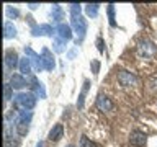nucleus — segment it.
Here are the masks:
<instances>
[{"instance_id": "nucleus-16", "label": "nucleus", "mask_w": 157, "mask_h": 147, "mask_svg": "<svg viewBox=\"0 0 157 147\" xmlns=\"http://www.w3.org/2000/svg\"><path fill=\"white\" fill-rule=\"evenodd\" d=\"M20 72H21V75H29L31 74V61L28 57L20 61Z\"/></svg>"}, {"instance_id": "nucleus-22", "label": "nucleus", "mask_w": 157, "mask_h": 147, "mask_svg": "<svg viewBox=\"0 0 157 147\" xmlns=\"http://www.w3.org/2000/svg\"><path fill=\"white\" fill-rule=\"evenodd\" d=\"M71 15L72 17H80V5L78 3H71Z\"/></svg>"}, {"instance_id": "nucleus-3", "label": "nucleus", "mask_w": 157, "mask_h": 147, "mask_svg": "<svg viewBox=\"0 0 157 147\" xmlns=\"http://www.w3.org/2000/svg\"><path fill=\"white\" fill-rule=\"evenodd\" d=\"M71 24H72L74 31L77 33L78 41H82L83 36H85V31H87V21H85V20H83L82 17H72ZM78 41H77V43H78Z\"/></svg>"}, {"instance_id": "nucleus-28", "label": "nucleus", "mask_w": 157, "mask_h": 147, "mask_svg": "<svg viewBox=\"0 0 157 147\" xmlns=\"http://www.w3.org/2000/svg\"><path fill=\"white\" fill-rule=\"evenodd\" d=\"M97 47H98V51H100V52H103V39L101 38L97 39Z\"/></svg>"}, {"instance_id": "nucleus-4", "label": "nucleus", "mask_w": 157, "mask_h": 147, "mask_svg": "<svg viewBox=\"0 0 157 147\" xmlns=\"http://www.w3.org/2000/svg\"><path fill=\"white\" fill-rule=\"evenodd\" d=\"M25 54H26V57L29 59V61H31V66H33L34 69H36L38 72L44 69V67H43V59H41V56L34 52V51H33V49L29 47V46L25 47Z\"/></svg>"}, {"instance_id": "nucleus-23", "label": "nucleus", "mask_w": 157, "mask_h": 147, "mask_svg": "<svg viewBox=\"0 0 157 147\" xmlns=\"http://www.w3.org/2000/svg\"><path fill=\"white\" fill-rule=\"evenodd\" d=\"M108 17H110V24L115 26V5H108Z\"/></svg>"}, {"instance_id": "nucleus-2", "label": "nucleus", "mask_w": 157, "mask_h": 147, "mask_svg": "<svg viewBox=\"0 0 157 147\" xmlns=\"http://www.w3.org/2000/svg\"><path fill=\"white\" fill-rule=\"evenodd\" d=\"M137 51H139V54L144 56V57H154L157 54V49L154 46V43L149 41V39H142V41H139V44H137Z\"/></svg>"}, {"instance_id": "nucleus-9", "label": "nucleus", "mask_w": 157, "mask_h": 147, "mask_svg": "<svg viewBox=\"0 0 157 147\" xmlns=\"http://www.w3.org/2000/svg\"><path fill=\"white\" fill-rule=\"evenodd\" d=\"M10 85H12V88H15V90H21V88L26 87V78H25L21 74H13V75L10 77Z\"/></svg>"}, {"instance_id": "nucleus-1", "label": "nucleus", "mask_w": 157, "mask_h": 147, "mask_svg": "<svg viewBox=\"0 0 157 147\" xmlns=\"http://www.w3.org/2000/svg\"><path fill=\"white\" fill-rule=\"evenodd\" d=\"M13 101H15V106H17L18 110L29 111L34 108V105H36V96H34V93H18Z\"/></svg>"}, {"instance_id": "nucleus-14", "label": "nucleus", "mask_w": 157, "mask_h": 147, "mask_svg": "<svg viewBox=\"0 0 157 147\" xmlns=\"http://www.w3.org/2000/svg\"><path fill=\"white\" fill-rule=\"evenodd\" d=\"M3 36L7 39L17 36V28H15V24L12 21H5L3 23Z\"/></svg>"}, {"instance_id": "nucleus-5", "label": "nucleus", "mask_w": 157, "mask_h": 147, "mask_svg": "<svg viewBox=\"0 0 157 147\" xmlns=\"http://www.w3.org/2000/svg\"><path fill=\"white\" fill-rule=\"evenodd\" d=\"M118 82H120L123 87H132L137 83V78L128 70H120L118 72Z\"/></svg>"}, {"instance_id": "nucleus-29", "label": "nucleus", "mask_w": 157, "mask_h": 147, "mask_svg": "<svg viewBox=\"0 0 157 147\" xmlns=\"http://www.w3.org/2000/svg\"><path fill=\"white\" fill-rule=\"evenodd\" d=\"M28 7L31 8V10H36V8L39 7V5H38V3H28Z\"/></svg>"}, {"instance_id": "nucleus-31", "label": "nucleus", "mask_w": 157, "mask_h": 147, "mask_svg": "<svg viewBox=\"0 0 157 147\" xmlns=\"http://www.w3.org/2000/svg\"><path fill=\"white\" fill-rule=\"evenodd\" d=\"M67 147H75V145H67Z\"/></svg>"}, {"instance_id": "nucleus-13", "label": "nucleus", "mask_w": 157, "mask_h": 147, "mask_svg": "<svg viewBox=\"0 0 157 147\" xmlns=\"http://www.w3.org/2000/svg\"><path fill=\"white\" fill-rule=\"evenodd\" d=\"M62 134H64V126L62 124H56L51 131H49V141H52V142L61 141Z\"/></svg>"}, {"instance_id": "nucleus-12", "label": "nucleus", "mask_w": 157, "mask_h": 147, "mask_svg": "<svg viewBox=\"0 0 157 147\" xmlns=\"http://www.w3.org/2000/svg\"><path fill=\"white\" fill-rule=\"evenodd\" d=\"M5 66H7L8 69H15L17 66H20L18 54L15 51H7V54H5Z\"/></svg>"}, {"instance_id": "nucleus-26", "label": "nucleus", "mask_w": 157, "mask_h": 147, "mask_svg": "<svg viewBox=\"0 0 157 147\" xmlns=\"http://www.w3.org/2000/svg\"><path fill=\"white\" fill-rule=\"evenodd\" d=\"M98 70H100V61H92V72H93V75H97Z\"/></svg>"}, {"instance_id": "nucleus-18", "label": "nucleus", "mask_w": 157, "mask_h": 147, "mask_svg": "<svg viewBox=\"0 0 157 147\" xmlns=\"http://www.w3.org/2000/svg\"><path fill=\"white\" fill-rule=\"evenodd\" d=\"M98 7H100L98 3H88V5H85V13L88 15V17L95 18L98 15Z\"/></svg>"}, {"instance_id": "nucleus-25", "label": "nucleus", "mask_w": 157, "mask_h": 147, "mask_svg": "<svg viewBox=\"0 0 157 147\" xmlns=\"http://www.w3.org/2000/svg\"><path fill=\"white\" fill-rule=\"evenodd\" d=\"M147 85H149V90L151 92H155L157 90V75H152L149 78V82H147Z\"/></svg>"}, {"instance_id": "nucleus-6", "label": "nucleus", "mask_w": 157, "mask_h": 147, "mask_svg": "<svg viewBox=\"0 0 157 147\" xmlns=\"http://www.w3.org/2000/svg\"><path fill=\"white\" fill-rule=\"evenodd\" d=\"M41 59H43V67H44V70H52V69L56 67V61H54V57H52V52L49 51L48 47H43Z\"/></svg>"}, {"instance_id": "nucleus-21", "label": "nucleus", "mask_w": 157, "mask_h": 147, "mask_svg": "<svg viewBox=\"0 0 157 147\" xmlns=\"http://www.w3.org/2000/svg\"><path fill=\"white\" fill-rule=\"evenodd\" d=\"M12 85L10 83H5V87H3V96H5V101H8V100H12Z\"/></svg>"}, {"instance_id": "nucleus-7", "label": "nucleus", "mask_w": 157, "mask_h": 147, "mask_svg": "<svg viewBox=\"0 0 157 147\" xmlns=\"http://www.w3.org/2000/svg\"><path fill=\"white\" fill-rule=\"evenodd\" d=\"M31 34L33 36H54V29H52V26L51 24H38V26H34L33 29H31Z\"/></svg>"}, {"instance_id": "nucleus-15", "label": "nucleus", "mask_w": 157, "mask_h": 147, "mask_svg": "<svg viewBox=\"0 0 157 147\" xmlns=\"http://www.w3.org/2000/svg\"><path fill=\"white\" fill-rule=\"evenodd\" d=\"M17 132L18 136H26L29 131V121H23V119H17Z\"/></svg>"}, {"instance_id": "nucleus-8", "label": "nucleus", "mask_w": 157, "mask_h": 147, "mask_svg": "<svg viewBox=\"0 0 157 147\" xmlns=\"http://www.w3.org/2000/svg\"><path fill=\"white\" fill-rule=\"evenodd\" d=\"M56 34L59 38H62L64 41H69V39H72V28L69 26L66 23H59L57 24V29H56Z\"/></svg>"}, {"instance_id": "nucleus-17", "label": "nucleus", "mask_w": 157, "mask_h": 147, "mask_svg": "<svg viewBox=\"0 0 157 147\" xmlns=\"http://www.w3.org/2000/svg\"><path fill=\"white\" fill-rule=\"evenodd\" d=\"M67 41H64L62 38H59L57 34H54V51L56 52H64V44H66Z\"/></svg>"}, {"instance_id": "nucleus-20", "label": "nucleus", "mask_w": 157, "mask_h": 147, "mask_svg": "<svg viewBox=\"0 0 157 147\" xmlns=\"http://www.w3.org/2000/svg\"><path fill=\"white\" fill-rule=\"evenodd\" d=\"M52 18L56 20V21H61L62 20V10H61L59 5H54L52 7Z\"/></svg>"}, {"instance_id": "nucleus-24", "label": "nucleus", "mask_w": 157, "mask_h": 147, "mask_svg": "<svg viewBox=\"0 0 157 147\" xmlns=\"http://www.w3.org/2000/svg\"><path fill=\"white\" fill-rule=\"evenodd\" d=\"M80 147H97V145L93 144V142L88 139L87 136H82L80 137Z\"/></svg>"}, {"instance_id": "nucleus-27", "label": "nucleus", "mask_w": 157, "mask_h": 147, "mask_svg": "<svg viewBox=\"0 0 157 147\" xmlns=\"http://www.w3.org/2000/svg\"><path fill=\"white\" fill-rule=\"evenodd\" d=\"M7 13H8V17H18V15H20L17 8H10V7L7 8Z\"/></svg>"}, {"instance_id": "nucleus-19", "label": "nucleus", "mask_w": 157, "mask_h": 147, "mask_svg": "<svg viewBox=\"0 0 157 147\" xmlns=\"http://www.w3.org/2000/svg\"><path fill=\"white\" fill-rule=\"evenodd\" d=\"M88 85H90V82L85 80V83H83V90H82L80 96H78V101H77V106H78V108L83 106V98H85V93H87V90H88Z\"/></svg>"}, {"instance_id": "nucleus-10", "label": "nucleus", "mask_w": 157, "mask_h": 147, "mask_svg": "<svg viewBox=\"0 0 157 147\" xmlns=\"http://www.w3.org/2000/svg\"><path fill=\"white\" fill-rule=\"evenodd\" d=\"M97 108L100 111H111L113 110V103L108 96L105 95H98L97 96Z\"/></svg>"}, {"instance_id": "nucleus-11", "label": "nucleus", "mask_w": 157, "mask_h": 147, "mask_svg": "<svg viewBox=\"0 0 157 147\" xmlns=\"http://www.w3.org/2000/svg\"><path fill=\"white\" fill-rule=\"evenodd\" d=\"M146 141H147V137H146L144 132H141V131H132L129 134V142L132 145H144Z\"/></svg>"}, {"instance_id": "nucleus-30", "label": "nucleus", "mask_w": 157, "mask_h": 147, "mask_svg": "<svg viewBox=\"0 0 157 147\" xmlns=\"http://www.w3.org/2000/svg\"><path fill=\"white\" fill-rule=\"evenodd\" d=\"M43 145H44L43 142H38V145H36V147H43Z\"/></svg>"}]
</instances>
